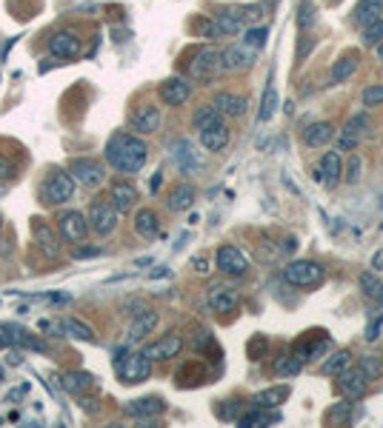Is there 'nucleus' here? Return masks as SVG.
I'll use <instances>...</instances> for the list:
<instances>
[{
  "instance_id": "412c9836",
  "label": "nucleus",
  "mask_w": 383,
  "mask_h": 428,
  "mask_svg": "<svg viewBox=\"0 0 383 428\" xmlns=\"http://www.w3.org/2000/svg\"><path fill=\"white\" fill-rule=\"evenodd\" d=\"M189 97H192V86L183 77H169V81L161 83V100L166 106H183Z\"/></svg>"
},
{
  "instance_id": "b1692460",
  "label": "nucleus",
  "mask_w": 383,
  "mask_h": 428,
  "mask_svg": "<svg viewBox=\"0 0 383 428\" xmlns=\"http://www.w3.org/2000/svg\"><path fill=\"white\" fill-rule=\"evenodd\" d=\"M335 138V126L327 123V120H318L312 126H306L303 129V143L309 146V149H320V146H329Z\"/></svg>"
},
{
  "instance_id": "f3484780",
  "label": "nucleus",
  "mask_w": 383,
  "mask_h": 428,
  "mask_svg": "<svg viewBox=\"0 0 383 428\" xmlns=\"http://www.w3.org/2000/svg\"><path fill=\"white\" fill-rule=\"evenodd\" d=\"M372 129V120H369V114H352L349 118V123H346V129H343V134H340V149H355L363 138H366V131Z\"/></svg>"
},
{
  "instance_id": "0eeeda50",
  "label": "nucleus",
  "mask_w": 383,
  "mask_h": 428,
  "mask_svg": "<svg viewBox=\"0 0 383 428\" xmlns=\"http://www.w3.org/2000/svg\"><path fill=\"white\" fill-rule=\"evenodd\" d=\"M57 235H61L63 243H72V246L83 243L86 235H89L86 214H81V211H63L61 217H57Z\"/></svg>"
},
{
  "instance_id": "1a4fd4ad",
  "label": "nucleus",
  "mask_w": 383,
  "mask_h": 428,
  "mask_svg": "<svg viewBox=\"0 0 383 428\" xmlns=\"http://www.w3.org/2000/svg\"><path fill=\"white\" fill-rule=\"evenodd\" d=\"M74 197V178L69 171H54L43 186V200L49 206H63Z\"/></svg>"
},
{
  "instance_id": "6e6552de",
  "label": "nucleus",
  "mask_w": 383,
  "mask_h": 428,
  "mask_svg": "<svg viewBox=\"0 0 383 428\" xmlns=\"http://www.w3.org/2000/svg\"><path fill=\"white\" fill-rule=\"evenodd\" d=\"M86 220H89V228L98 237H109L112 231L118 228V211H114V206L109 200H98V203H92Z\"/></svg>"
},
{
  "instance_id": "ddd939ff",
  "label": "nucleus",
  "mask_w": 383,
  "mask_h": 428,
  "mask_svg": "<svg viewBox=\"0 0 383 428\" xmlns=\"http://www.w3.org/2000/svg\"><path fill=\"white\" fill-rule=\"evenodd\" d=\"M163 123V114L158 106H141L138 111H132L129 126L135 129V134H155Z\"/></svg>"
},
{
  "instance_id": "dca6fc26",
  "label": "nucleus",
  "mask_w": 383,
  "mask_h": 428,
  "mask_svg": "<svg viewBox=\"0 0 383 428\" xmlns=\"http://www.w3.org/2000/svg\"><path fill=\"white\" fill-rule=\"evenodd\" d=\"M212 106L220 111V118H243L249 111V100L243 94H235V92H218Z\"/></svg>"
},
{
  "instance_id": "13d9d810",
  "label": "nucleus",
  "mask_w": 383,
  "mask_h": 428,
  "mask_svg": "<svg viewBox=\"0 0 383 428\" xmlns=\"http://www.w3.org/2000/svg\"><path fill=\"white\" fill-rule=\"evenodd\" d=\"M169 275V268H158V271H152V277H166Z\"/></svg>"
},
{
  "instance_id": "09e8293b",
  "label": "nucleus",
  "mask_w": 383,
  "mask_h": 428,
  "mask_svg": "<svg viewBox=\"0 0 383 428\" xmlns=\"http://www.w3.org/2000/svg\"><path fill=\"white\" fill-rule=\"evenodd\" d=\"M298 23H300V29H309L312 23H315V6L312 3H300V9H298Z\"/></svg>"
},
{
  "instance_id": "423d86ee",
  "label": "nucleus",
  "mask_w": 383,
  "mask_h": 428,
  "mask_svg": "<svg viewBox=\"0 0 383 428\" xmlns=\"http://www.w3.org/2000/svg\"><path fill=\"white\" fill-rule=\"evenodd\" d=\"M149 374H152V360H149L143 352L123 354V357L118 360V377H121V383H126V385L143 383V380H149Z\"/></svg>"
},
{
  "instance_id": "473e14b6",
  "label": "nucleus",
  "mask_w": 383,
  "mask_h": 428,
  "mask_svg": "<svg viewBox=\"0 0 383 428\" xmlns=\"http://www.w3.org/2000/svg\"><path fill=\"white\" fill-rule=\"evenodd\" d=\"M212 23H215V29H218V34L220 37H232V34H240L246 26L238 21V17L229 12V9H223V12H218L215 17H212Z\"/></svg>"
},
{
  "instance_id": "4be33fe9",
  "label": "nucleus",
  "mask_w": 383,
  "mask_h": 428,
  "mask_svg": "<svg viewBox=\"0 0 383 428\" xmlns=\"http://www.w3.org/2000/svg\"><path fill=\"white\" fill-rule=\"evenodd\" d=\"M123 411L129 417H138V420H152V417H161L166 411V403L161 397H141V400L126 403Z\"/></svg>"
},
{
  "instance_id": "a19ab883",
  "label": "nucleus",
  "mask_w": 383,
  "mask_h": 428,
  "mask_svg": "<svg viewBox=\"0 0 383 428\" xmlns=\"http://www.w3.org/2000/svg\"><path fill=\"white\" fill-rule=\"evenodd\" d=\"M360 288H363V295H366V297L383 300V283H380V277H375V271H363V275H360Z\"/></svg>"
},
{
  "instance_id": "f257e3e1",
  "label": "nucleus",
  "mask_w": 383,
  "mask_h": 428,
  "mask_svg": "<svg viewBox=\"0 0 383 428\" xmlns=\"http://www.w3.org/2000/svg\"><path fill=\"white\" fill-rule=\"evenodd\" d=\"M103 158H106V163L114 171H121V174H138L146 166V160H149V146H146V140L138 138V134L118 131V134H112V138H109Z\"/></svg>"
},
{
  "instance_id": "5701e85b",
  "label": "nucleus",
  "mask_w": 383,
  "mask_h": 428,
  "mask_svg": "<svg viewBox=\"0 0 383 428\" xmlns=\"http://www.w3.org/2000/svg\"><path fill=\"white\" fill-rule=\"evenodd\" d=\"M209 306L220 314H229V311L238 308V291L232 286H223V283H215L209 286Z\"/></svg>"
},
{
  "instance_id": "4d7b16f0",
  "label": "nucleus",
  "mask_w": 383,
  "mask_h": 428,
  "mask_svg": "<svg viewBox=\"0 0 383 428\" xmlns=\"http://www.w3.org/2000/svg\"><path fill=\"white\" fill-rule=\"evenodd\" d=\"M12 345V337H6V334H0V348H9Z\"/></svg>"
},
{
  "instance_id": "864d4df0",
  "label": "nucleus",
  "mask_w": 383,
  "mask_h": 428,
  "mask_svg": "<svg viewBox=\"0 0 383 428\" xmlns=\"http://www.w3.org/2000/svg\"><path fill=\"white\" fill-rule=\"evenodd\" d=\"M195 271H198V275H206V271H209V260L206 257H195Z\"/></svg>"
},
{
  "instance_id": "6e6d98bb",
  "label": "nucleus",
  "mask_w": 383,
  "mask_h": 428,
  "mask_svg": "<svg viewBox=\"0 0 383 428\" xmlns=\"http://www.w3.org/2000/svg\"><path fill=\"white\" fill-rule=\"evenodd\" d=\"M375 57H377V61L383 63V41H380V43H375Z\"/></svg>"
},
{
  "instance_id": "79ce46f5",
  "label": "nucleus",
  "mask_w": 383,
  "mask_h": 428,
  "mask_svg": "<svg viewBox=\"0 0 383 428\" xmlns=\"http://www.w3.org/2000/svg\"><path fill=\"white\" fill-rule=\"evenodd\" d=\"M215 120H220V111L209 103V106H200L195 114H192V126H195L198 131L203 129V126H209V123H215Z\"/></svg>"
},
{
  "instance_id": "e433bc0d",
  "label": "nucleus",
  "mask_w": 383,
  "mask_h": 428,
  "mask_svg": "<svg viewBox=\"0 0 383 428\" xmlns=\"http://www.w3.org/2000/svg\"><path fill=\"white\" fill-rule=\"evenodd\" d=\"M352 417H355V400L335 403V405H329V411H327V422L329 425H346Z\"/></svg>"
},
{
  "instance_id": "a18cd8bd",
  "label": "nucleus",
  "mask_w": 383,
  "mask_h": 428,
  "mask_svg": "<svg viewBox=\"0 0 383 428\" xmlns=\"http://www.w3.org/2000/svg\"><path fill=\"white\" fill-rule=\"evenodd\" d=\"M360 100H363V106H366V109L380 106V103H383V86H380V83L366 86V89H363V97H360Z\"/></svg>"
},
{
  "instance_id": "de8ad7c7",
  "label": "nucleus",
  "mask_w": 383,
  "mask_h": 428,
  "mask_svg": "<svg viewBox=\"0 0 383 428\" xmlns=\"http://www.w3.org/2000/svg\"><path fill=\"white\" fill-rule=\"evenodd\" d=\"M360 154H352L349 158V163H346V169H343V180L346 183H358L360 180Z\"/></svg>"
},
{
  "instance_id": "c85d7f7f",
  "label": "nucleus",
  "mask_w": 383,
  "mask_h": 428,
  "mask_svg": "<svg viewBox=\"0 0 383 428\" xmlns=\"http://www.w3.org/2000/svg\"><path fill=\"white\" fill-rule=\"evenodd\" d=\"M286 397H289V385H272V388H266V392H260L252 403H255V408H280L286 403Z\"/></svg>"
},
{
  "instance_id": "49530a36",
  "label": "nucleus",
  "mask_w": 383,
  "mask_h": 428,
  "mask_svg": "<svg viewBox=\"0 0 383 428\" xmlns=\"http://www.w3.org/2000/svg\"><path fill=\"white\" fill-rule=\"evenodd\" d=\"M380 41H383V17H380V21H375V23H369V26H363V43L375 46Z\"/></svg>"
},
{
  "instance_id": "7ed1b4c3",
  "label": "nucleus",
  "mask_w": 383,
  "mask_h": 428,
  "mask_svg": "<svg viewBox=\"0 0 383 428\" xmlns=\"http://www.w3.org/2000/svg\"><path fill=\"white\" fill-rule=\"evenodd\" d=\"M220 52L215 46H203L195 52V57L189 61V77L198 83H206V81H215L220 74Z\"/></svg>"
},
{
  "instance_id": "bb28decb",
  "label": "nucleus",
  "mask_w": 383,
  "mask_h": 428,
  "mask_svg": "<svg viewBox=\"0 0 383 428\" xmlns=\"http://www.w3.org/2000/svg\"><path fill=\"white\" fill-rule=\"evenodd\" d=\"M192 203H195V186L192 183H178L166 197V206L172 211H189Z\"/></svg>"
},
{
  "instance_id": "ea45409f",
  "label": "nucleus",
  "mask_w": 383,
  "mask_h": 428,
  "mask_svg": "<svg viewBox=\"0 0 383 428\" xmlns=\"http://www.w3.org/2000/svg\"><path fill=\"white\" fill-rule=\"evenodd\" d=\"M240 34H243V46L255 49V52L263 49L266 41H269V29H266V26H249V29H243Z\"/></svg>"
},
{
  "instance_id": "cd10ccee",
  "label": "nucleus",
  "mask_w": 383,
  "mask_h": 428,
  "mask_svg": "<svg viewBox=\"0 0 383 428\" xmlns=\"http://www.w3.org/2000/svg\"><path fill=\"white\" fill-rule=\"evenodd\" d=\"M380 14H383V0H360L352 12V21L358 26H369V23L380 21Z\"/></svg>"
},
{
  "instance_id": "4468645a",
  "label": "nucleus",
  "mask_w": 383,
  "mask_h": 428,
  "mask_svg": "<svg viewBox=\"0 0 383 428\" xmlns=\"http://www.w3.org/2000/svg\"><path fill=\"white\" fill-rule=\"evenodd\" d=\"M318 180L327 186V189H335L340 180H343V163H340V154L338 151H327L318 163Z\"/></svg>"
},
{
  "instance_id": "37998d69",
  "label": "nucleus",
  "mask_w": 383,
  "mask_h": 428,
  "mask_svg": "<svg viewBox=\"0 0 383 428\" xmlns=\"http://www.w3.org/2000/svg\"><path fill=\"white\" fill-rule=\"evenodd\" d=\"M238 21L246 26V23H258L260 21V14H263V6L260 3H249V6H235V9H229Z\"/></svg>"
},
{
  "instance_id": "3c124183",
  "label": "nucleus",
  "mask_w": 383,
  "mask_h": 428,
  "mask_svg": "<svg viewBox=\"0 0 383 428\" xmlns=\"http://www.w3.org/2000/svg\"><path fill=\"white\" fill-rule=\"evenodd\" d=\"M103 251L98 248V246H78L72 251V257H78V260H83V257H101Z\"/></svg>"
},
{
  "instance_id": "c756f323",
  "label": "nucleus",
  "mask_w": 383,
  "mask_h": 428,
  "mask_svg": "<svg viewBox=\"0 0 383 428\" xmlns=\"http://www.w3.org/2000/svg\"><path fill=\"white\" fill-rule=\"evenodd\" d=\"M280 422V414L275 411V408H255V411H249L238 420L240 428H255V425H275Z\"/></svg>"
},
{
  "instance_id": "bf43d9fd",
  "label": "nucleus",
  "mask_w": 383,
  "mask_h": 428,
  "mask_svg": "<svg viewBox=\"0 0 383 428\" xmlns=\"http://www.w3.org/2000/svg\"><path fill=\"white\" fill-rule=\"evenodd\" d=\"M83 408H86V411H94L98 405H94V400H83Z\"/></svg>"
},
{
  "instance_id": "f03ea898",
  "label": "nucleus",
  "mask_w": 383,
  "mask_h": 428,
  "mask_svg": "<svg viewBox=\"0 0 383 428\" xmlns=\"http://www.w3.org/2000/svg\"><path fill=\"white\" fill-rule=\"evenodd\" d=\"M283 280L298 288H312L327 280V268L315 260H292L289 266H283Z\"/></svg>"
},
{
  "instance_id": "5fc2aeb1",
  "label": "nucleus",
  "mask_w": 383,
  "mask_h": 428,
  "mask_svg": "<svg viewBox=\"0 0 383 428\" xmlns=\"http://www.w3.org/2000/svg\"><path fill=\"white\" fill-rule=\"evenodd\" d=\"M372 266H375V271H383V248H377V251H375Z\"/></svg>"
},
{
  "instance_id": "7c9ffc66",
  "label": "nucleus",
  "mask_w": 383,
  "mask_h": 428,
  "mask_svg": "<svg viewBox=\"0 0 383 428\" xmlns=\"http://www.w3.org/2000/svg\"><path fill=\"white\" fill-rule=\"evenodd\" d=\"M61 385L66 388L69 394H83V392H89V388L94 385V377L89 372H66L61 377Z\"/></svg>"
},
{
  "instance_id": "8fccbe9b",
  "label": "nucleus",
  "mask_w": 383,
  "mask_h": 428,
  "mask_svg": "<svg viewBox=\"0 0 383 428\" xmlns=\"http://www.w3.org/2000/svg\"><path fill=\"white\" fill-rule=\"evenodd\" d=\"M14 340H17V343H21V345H26V348H32V352H43V348H46V345L41 343V340H34V337H29L26 332H17V334H14Z\"/></svg>"
},
{
  "instance_id": "c03bdc74",
  "label": "nucleus",
  "mask_w": 383,
  "mask_h": 428,
  "mask_svg": "<svg viewBox=\"0 0 383 428\" xmlns=\"http://www.w3.org/2000/svg\"><path fill=\"white\" fill-rule=\"evenodd\" d=\"M358 368H360V374L366 377V380H377V377L383 374V363H380L377 357H372V354L360 357V360H358Z\"/></svg>"
},
{
  "instance_id": "6ab92c4d",
  "label": "nucleus",
  "mask_w": 383,
  "mask_h": 428,
  "mask_svg": "<svg viewBox=\"0 0 383 428\" xmlns=\"http://www.w3.org/2000/svg\"><path fill=\"white\" fill-rule=\"evenodd\" d=\"M180 348H183V340L178 334H169L158 343H149L143 348V354L152 360V363H163V360H172V357H178L180 354Z\"/></svg>"
},
{
  "instance_id": "20e7f679",
  "label": "nucleus",
  "mask_w": 383,
  "mask_h": 428,
  "mask_svg": "<svg viewBox=\"0 0 383 428\" xmlns=\"http://www.w3.org/2000/svg\"><path fill=\"white\" fill-rule=\"evenodd\" d=\"M69 174L74 178V183H81L86 189H98L106 180V166L94 158H74L69 160Z\"/></svg>"
},
{
  "instance_id": "393cba45",
  "label": "nucleus",
  "mask_w": 383,
  "mask_h": 428,
  "mask_svg": "<svg viewBox=\"0 0 383 428\" xmlns=\"http://www.w3.org/2000/svg\"><path fill=\"white\" fill-rule=\"evenodd\" d=\"M135 231L143 240H155L161 235V217L155 208H141L135 214Z\"/></svg>"
},
{
  "instance_id": "39448f33",
  "label": "nucleus",
  "mask_w": 383,
  "mask_h": 428,
  "mask_svg": "<svg viewBox=\"0 0 383 428\" xmlns=\"http://www.w3.org/2000/svg\"><path fill=\"white\" fill-rule=\"evenodd\" d=\"M169 154H172V163H175L183 174H198V171H203V166H206V160H203V154L198 151V146L192 143V140H186V138H180V140L172 143Z\"/></svg>"
},
{
  "instance_id": "a878e982",
  "label": "nucleus",
  "mask_w": 383,
  "mask_h": 428,
  "mask_svg": "<svg viewBox=\"0 0 383 428\" xmlns=\"http://www.w3.org/2000/svg\"><path fill=\"white\" fill-rule=\"evenodd\" d=\"M155 325H158V311L143 308L141 314H135V320H132V325H129V340H143L146 334L155 332Z\"/></svg>"
},
{
  "instance_id": "f8f14e48",
  "label": "nucleus",
  "mask_w": 383,
  "mask_h": 428,
  "mask_svg": "<svg viewBox=\"0 0 383 428\" xmlns=\"http://www.w3.org/2000/svg\"><path fill=\"white\" fill-rule=\"evenodd\" d=\"M338 388H340V394L346 397V400H360L363 394H366V388H369V380L360 374V368H343V372L338 374Z\"/></svg>"
},
{
  "instance_id": "2f4dec72",
  "label": "nucleus",
  "mask_w": 383,
  "mask_h": 428,
  "mask_svg": "<svg viewBox=\"0 0 383 428\" xmlns=\"http://www.w3.org/2000/svg\"><path fill=\"white\" fill-rule=\"evenodd\" d=\"M355 69H358V57H355V54H343V57H338V61L332 63V69H329V81H332V83L349 81V77L355 74Z\"/></svg>"
},
{
  "instance_id": "a211bd4d",
  "label": "nucleus",
  "mask_w": 383,
  "mask_h": 428,
  "mask_svg": "<svg viewBox=\"0 0 383 428\" xmlns=\"http://www.w3.org/2000/svg\"><path fill=\"white\" fill-rule=\"evenodd\" d=\"M109 203L114 206V211L118 214H129L132 208L138 206V189L132 186V183H112L109 189Z\"/></svg>"
},
{
  "instance_id": "052dcab7",
  "label": "nucleus",
  "mask_w": 383,
  "mask_h": 428,
  "mask_svg": "<svg viewBox=\"0 0 383 428\" xmlns=\"http://www.w3.org/2000/svg\"><path fill=\"white\" fill-rule=\"evenodd\" d=\"M0 231H3V214H0Z\"/></svg>"
},
{
  "instance_id": "aec40b11",
  "label": "nucleus",
  "mask_w": 383,
  "mask_h": 428,
  "mask_svg": "<svg viewBox=\"0 0 383 428\" xmlns=\"http://www.w3.org/2000/svg\"><path fill=\"white\" fill-rule=\"evenodd\" d=\"M49 52L54 57L72 61V57L81 54V37L74 34V32H57V34H52V41H49Z\"/></svg>"
},
{
  "instance_id": "9d476101",
  "label": "nucleus",
  "mask_w": 383,
  "mask_h": 428,
  "mask_svg": "<svg viewBox=\"0 0 383 428\" xmlns=\"http://www.w3.org/2000/svg\"><path fill=\"white\" fill-rule=\"evenodd\" d=\"M215 266L226 277H243L249 271V260L243 257V251L238 246H220L215 255Z\"/></svg>"
},
{
  "instance_id": "72a5a7b5",
  "label": "nucleus",
  "mask_w": 383,
  "mask_h": 428,
  "mask_svg": "<svg viewBox=\"0 0 383 428\" xmlns=\"http://www.w3.org/2000/svg\"><path fill=\"white\" fill-rule=\"evenodd\" d=\"M349 365H352V352H349V348H338V352L320 365V372L327 377H338L343 368H349Z\"/></svg>"
},
{
  "instance_id": "4c0bfd02",
  "label": "nucleus",
  "mask_w": 383,
  "mask_h": 428,
  "mask_svg": "<svg viewBox=\"0 0 383 428\" xmlns=\"http://www.w3.org/2000/svg\"><path fill=\"white\" fill-rule=\"evenodd\" d=\"M300 365H303V360H300L298 354H280V357L272 363V372H275L278 377H295V374L300 372Z\"/></svg>"
},
{
  "instance_id": "f704fd0d",
  "label": "nucleus",
  "mask_w": 383,
  "mask_h": 428,
  "mask_svg": "<svg viewBox=\"0 0 383 428\" xmlns=\"http://www.w3.org/2000/svg\"><path fill=\"white\" fill-rule=\"evenodd\" d=\"M61 328H63V334H69V337H74V340H81V343H94V332L83 323V320H78V317H66V320H61Z\"/></svg>"
},
{
  "instance_id": "9b49d317",
  "label": "nucleus",
  "mask_w": 383,
  "mask_h": 428,
  "mask_svg": "<svg viewBox=\"0 0 383 428\" xmlns=\"http://www.w3.org/2000/svg\"><path fill=\"white\" fill-rule=\"evenodd\" d=\"M255 49H249V46H226L220 52V69L223 72H246V69H252L255 66Z\"/></svg>"
},
{
  "instance_id": "c9c22d12",
  "label": "nucleus",
  "mask_w": 383,
  "mask_h": 428,
  "mask_svg": "<svg viewBox=\"0 0 383 428\" xmlns=\"http://www.w3.org/2000/svg\"><path fill=\"white\" fill-rule=\"evenodd\" d=\"M32 231H34V240H37V246H41L49 257H57V255H61V246L54 243V235H52V228H49V226H43V223H34V226H32Z\"/></svg>"
},
{
  "instance_id": "2eb2a0df",
  "label": "nucleus",
  "mask_w": 383,
  "mask_h": 428,
  "mask_svg": "<svg viewBox=\"0 0 383 428\" xmlns=\"http://www.w3.org/2000/svg\"><path fill=\"white\" fill-rule=\"evenodd\" d=\"M200 146L206 149V151H223L226 146H229V126L223 123V118L220 120H215V123H209V126H203L200 131Z\"/></svg>"
},
{
  "instance_id": "58836bf2",
  "label": "nucleus",
  "mask_w": 383,
  "mask_h": 428,
  "mask_svg": "<svg viewBox=\"0 0 383 428\" xmlns=\"http://www.w3.org/2000/svg\"><path fill=\"white\" fill-rule=\"evenodd\" d=\"M275 111H278V92H275V86L269 83V86H266V94H263V100H260L258 123H269V120L275 118Z\"/></svg>"
},
{
  "instance_id": "603ef678",
  "label": "nucleus",
  "mask_w": 383,
  "mask_h": 428,
  "mask_svg": "<svg viewBox=\"0 0 383 428\" xmlns=\"http://www.w3.org/2000/svg\"><path fill=\"white\" fill-rule=\"evenodd\" d=\"M12 174H14V166L0 154V178H12Z\"/></svg>"
}]
</instances>
